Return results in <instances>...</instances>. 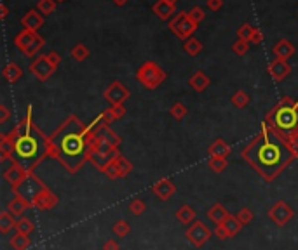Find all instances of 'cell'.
<instances>
[{
	"label": "cell",
	"mask_w": 298,
	"mask_h": 250,
	"mask_svg": "<svg viewBox=\"0 0 298 250\" xmlns=\"http://www.w3.org/2000/svg\"><path fill=\"white\" fill-rule=\"evenodd\" d=\"M241 155L267 183L276 181L297 160L283 136L267 122L262 123L260 132L244 146Z\"/></svg>",
	"instance_id": "6da1fadb"
},
{
	"label": "cell",
	"mask_w": 298,
	"mask_h": 250,
	"mask_svg": "<svg viewBox=\"0 0 298 250\" xmlns=\"http://www.w3.org/2000/svg\"><path fill=\"white\" fill-rule=\"evenodd\" d=\"M51 156L56 158L65 170L77 174L89 160V125H84L75 115H70L58 131L49 136Z\"/></svg>",
	"instance_id": "7a4b0ae2"
},
{
	"label": "cell",
	"mask_w": 298,
	"mask_h": 250,
	"mask_svg": "<svg viewBox=\"0 0 298 250\" xmlns=\"http://www.w3.org/2000/svg\"><path fill=\"white\" fill-rule=\"evenodd\" d=\"M7 136L14 141L12 160L28 172H33L47 156H51V141L33 122L32 106H28L25 118Z\"/></svg>",
	"instance_id": "3957f363"
},
{
	"label": "cell",
	"mask_w": 298,
	"mask_h": 250,
	"mask_svg": "<svg viewBox=\"0 0 298 250\" xmlns=\"http://www.w3.org/2000/svg\"><path fill=\"white\" fill-rule=\"evenodd\" d=\"M265 122L281 136L298 131V99L284 96L265 116Z\"/></svg>",
	"instance_id": "277c9868"
},
{
	"label": "cell",
	"mask_w": 298,
	"mask_h": 250,
	"mask_svg": "<svg viewBox=\"0 0 298 250\" xmlns=\"http://www.w3.org/2000/svg\"><path fill=\"white\" fill-rule=\"evenodd\" d=\"M119 155H121L119 148L112 146L107 139L101 138L89 123V162L98 170H101L107 163L114 162Z\"/></svg>",
	"instance_id": "5b68a950"
},
{
	"label": "cell",
	"mask_w": 298,
	"mask_h": 250,
	"mask_svg": "<svg viewBox=\"0 0 298 250\" xmlns=\"http://www.w3.org/2000/svg\"><path fill=\"white\" fill-rule=\"evenodd\" d=\"M166 77H167L166 71L157 63H153V61H145V63L138 68V71H136V78L140 80V84H143L147 89H150V91L159 87V85L166 80Z\"/></svg>",
	"instance_id": "8992f818"
},
{
	"label": "cell",
	"mask_w": 298,
	"mask_h": 250,
	"mask_svg": "<svg viewBox=\"0 0 298 250\" xmlns=\"http://www.w3.org/2000/svg\"><path fill=\"white\" fill-rule=\"evenodd\" d=\"M14 44L25 56H35V54L42 49L46 42H44V39L37 32H32V30H21V32L16 35Z\"/></svg>",
	"instance_id": "52a82bcc"
},
{
	"label": "cell",
	"mask_w": 298,
	"mask_h": 250,
	"mask_svg": "<svg viewBox=\"0 0 298 250\" xmlns=\"http://www.w3.org/2000/svg\"><path fill=\"white\" fill-rule=\"evenodd\" d=\"M169 28L178 39L188 40L192 37V33L197 30V23L192 21L188 12H180V14H176L169 21Z\"/></svg>",
	"instance_id": "ba28073f"
},
{
	"label": "cell",
	"mask_w": 298,
	"mask_h": 250,
	"mask_svg": "<svg viewBox=\"0 0 298 250\" xmlns=\"http://www.w3.org/2000/svg\"><path fill=\"white\" fill-rule=\"evenodd\" d=\"M211 235H213V231H211V229L201 221L192 222V224L187 228V231H185L187 240L195 247V249H203V247L210 242Z\"/></svg>",
	"instance_id": "9c48e42d"
},
{
	"label": "cell",
	"mask_w": 298,
	"mask_h": 250,
	"mask_svg": "<svg viewBox=\"0 0 298 250\" xmlns=\"http://www.w3.org/2000/svg\"><path fill=\"white\" fill-rule=\"evenodd\" d=\"M46 188V184L42 183V181L39 179V177L35 176L33 172H30L28 174V177H26L25 181H23L21 184L18 186V190L16 191H12L14 195H18V197H23V198H26L28 201H32L33 198L37 197V195L40 193V191Z\"/></svg>",
	"instance_id": "30bf717a"
},
{
	"label": "cell",
	"mask_w": 298,
	"mask_h": 250,
	"mask_svg": "<svg viewBox=\"0 0 298 250\" xmlns=\"http://www.w3.org/2000/svg\"><path fill=\"white\" fill-rule=\"evenodd\" d=\"M293 215H295V212H293V208H291V205L286 203L284 200L276 201V203H274L272 207H270V210H269L270 221H272L276 226H279V228L286 226L288 222L293 219Z\"/></svg>",
	"instance_id": "8fae6325"
},
{
	"label": "cell",
	"mask_w": 298,
	"mask_h": 250,
	"mask_svg": "<svg viewBox=\"0 0 298 250\" xmlns=\"http://www.w3.org/2000/svg\"><path fill=\"white\" fill-rule=\"evenodd\" d=\"M129 96H131L129 89L124 87V85H122L119 80L112 82V84L103 91V98L107 99L108 102H110V106L124 104V102L128 101Z\"/></svg>",
	"instance_id": "7c38bea8"
},
{
	"label": "cell",
	"mask_w": 298,
	"mask_h": 250,
	"mask_svg": "<svg viewBox=\"0 0 298 250\" xmlns=\"http://www.w3.org/2000/svg\"><path fill=\"white\" fill-rule=\"evenodd\" d=\"M28 174L30 172L25 169V167H21L18 162H14V160H12L11 165L4 170V181H7V184L11 186V190L16 191L19 184H21L23 181L28 177Z\"/></svg>",
	"instance_id": "4fadbf2b"
},
{
	"label": "cell",
	"mask_w": 298,
	"mask_h": 250,
	"mask_svg": "<svg viewBox=\"0 0 298 250\" xmlns=\"http://www.w3.org/2000/svg\"><path fill=\"white\" fill-rule=\"evenodd\" d=\"M58 201H60L58 195L54 193L53 190H49V188L46 186V188H44V190L40 191V193L37 195V197L32 200V207L37 208V210H51V208L56 207Z\"/></svg>",
	"instance_id": "5bb4252c"
},
{
	"label": "cell",
	"mask_w": 298,
	"mask_h": 250,
	"mask_svg": "<svg viewBox=\"0 0 298 250\" xmlns=\"http://www.w3.org/2000/svg\"><path fill=\"white\" fill-rule=\"evenodd\" d=\"M54 70H56V68H54L53 64L49 63L47 56H39L32 63V66H30V71H32V73L35 75V77L39 78L40 82H46L47 78H49L51 75L54 73Z\"/></svg>",
	"instance_id": "9a60e30c"
},
{
	"label": "cell",
	"mask_w": 298,
	"mask_h": 250,
	"mask_svg": "<svg viewBox=\"0 0 298 250\" xmlns=\"http://www.w3.org/2000/svg\"><path fill=\"white\" fill-rule=\"evenodd\" d=\"M152 193L155 195L159 200L167 201L174 193H176V186H174V183L171 179H167V177H162V179H159L152 186Z\"/></svg>",
	"instance_id": "2e32d148"
},
{
	"label": "cell",
	"mask_w": 298,
	"mask_h": 250,
	"mask_svg": "<svg viewBox=\"0 0 298 250\" xmlns=\"http://www.w3.org/2000/svg\"><path fill=\"white\" fill-rule=\"evenodd\" d=\"M21 25L25 30L39 32V28H42V25H44V14L37 11V9H30V11L21 18Z\"/></svg>",
	"instance_id": "e0dca14e"
},
{
	"label": "cell",
	"mask_w": 298,
	"mask_h": 250,
	"mask_svg": "<svg viewBox=\"0 0 298 250\" xmlns=\"http://www.w3.org/2000/svg\"><path fill=\"white\" fill-rule=\"evenodd\" d=\"M269 75L272 77V80L276 82H281L290 75L291 71V66L288 64V61H283V59H274L272 63L269 64Z\"/></svg>",
	"instance_id": "ac0fdd59"
},
{
	"label": "cell",
	"mask_w": 298,
	"mask_h": 250,
	"mask_svg": "<svg viewBox=\"0 0 298 250\" xmlns=\"http://www.w3.org/2000/svg\"><path fill=\"white\" fill-rule=\"evenodd\" d=\"M28 208H32V201H28L23 197H18V195H14V198H12L7 205V210L11 212L14 217H23Z\"/></svg>",
	"instance_id": "d6986e66"
},
{
	"label": "cell",
	"mask_w": 298,
	"mask_h": 250,
	"mask_svg": "<svg viewBox=\"0 0 298 250\" xmlns=\"http://www.w3.org/2000/svg\"><path fill=\"white\" fill-rule=\"evenodd\" d=\"M295 50H297V49H295V46L290 42V40H288V39H281L279 42L274 46L272 52H274V56H276V59L288 61L295 54Z\"/></svg>",
	"instance_id": "ffe728a7"
},
{
	"label": "cell",
	"mask_w": 298,
	"mask_h": 250,
	"mask_svg": "<svg viewBox=\"0 0 298 250\" xmlns=\"http://www.w3.org/2000/svg\"><path fill=\"white\" fill-rule=\"evenodd\" d=\"M152 9L160 19H164V21H167V19L171 21V19L176 16V7H174L173 4H169V2H166V0H157Z\"/></svg>",
	"instance_id": "44dd1931"
},
{
	"label": "cell",
	"mask_w": 298,
	"mask_h": 250,
	"mask_svg": "<svg viewBox=\"0 0 298 250\" xmlns=\"http://www.w3.org/2000/svg\"><path fill=\"white\" fill-rule=\"evenodd\" d=\"M12 155H14V141L7 134L0 136V162H9L12 160Z\"/></svg>",
	"instance_id": "7402d4cb"
},
{
	"label": "cell",
	"mask_w": 298,
	"mask_h": 250,
	"mask_svg": "<svg viewBox=\"0 0 298 250\" xmlns=\"http://www.w3.org/2000/svg\"><path fill=\"white\" fill-rule=\"evenodd\" d=\"M208 153H210V156L227 158V156L232 153V148H230V145H228V143L224 141V139H217V141H213L210 145V148H208Z\"/></svg>",
	"instance_id": "603a6c76"
},
{
	"label": "cell",
	"mask_w": 298,
	"mask_h": 250,
	"mask_svg": "<svg viewBox=\"0 0 298 250\" xmlns=\"http://www.w3.org/2000/svg\"><path fill=\"white\" fill-rule=\"evenodd\" d=\"M188 84H190V87L194 89L195 92H204L208 87H210L211 80L204 71H195V73L190 77V80H188Z\"/></svg>",
	"instance_id": "cb8c5ba5"
},
{
	"label": "cell",
	"mask_w": 298,
	"mask_h": 250,
	"mask_svg": "<svg viewBox=\"0 0 298 250\" xmlns=\"http://www.w3.org/2000/svg\"><path fill=\"white\" fill-rule=\"evenodd\" d=\"M206 215L211 222H215V224H222V222L227 221V217L230 215V212H228L222 203H215L213 207L206 212Z\"/></svg>",
	"instance_id": "d4e9b609"
},
{
	"label": "cell",
	"mask_w": 298,
	"mask_h": 250,
	"mask_svg": "<svg viewBox=\"0 0 298 250\" xmlns=\"http://www.w3.org/2000/svg\"><path fill=\"white\" fill-rule=\"evenodd\" d=\"M18 224V219L11 214L9 210H2L0 212V233L2 235H9L12 229Z\"/></svg>",
	"instance_id": "484cf974"
},
{
	"label": "cell",
	"mask_w": 298,
	"mask_h": 250,
	"mask_svg": "<svg viewBox=\"0 0 298 250\" xmlns=\"http://www.w3.org/2000/svg\"><path fill=\"white\" fill-rule=\"evenodd\" d=\"M174 217L181 224H192L195 221V208H192L190 205H181L176 212H174Z\"/></svg>",
	"instance_id": "4316f807"
},
{
	"label": "cell",
	"mask_w": 298,
	"mask_h": 250,
	"mask_svg": "<svg viewBox=\"0 0 298 250\" xmlns=\"http://www.w3.org/2000/svg\"><path fill=\"white\" fill-rule=\"evenodd\" d=\"M2 77H4L9 84H16V82L23 77V70L16 63H9L5 64V68L2 70Z\"/></svg>",
	"instance_id": "83f0119b"
},
{
	"label": "cell",
	"mask_w": 298,
	"mask_h": 250,
	"mask_svg": "<svg viewBox=\"0 0 298 250\" xmlns=\"http://www.w3.org/2000/svg\"><path fill=\"white\" fill-rule=\"evenodd\" d=\"M9 243H11L12 250H28L30 247V236L28 235H23V233L16 231L14 235L11 236V240H9Z\"/></svg>",
	"instance_id": "f1b7e54d"
},
{
	"label": "cell",
	"mask_w": 298,
	"mask_h": 250,
	"mask_svg": "<svg viewBox=\"0 0 298 250\" xmlns=\"http://www.w3.org/2000/svg\"><path fill=\"white\" fill-rule=\"evenodd\" d=\"M16 231L23 233V235H32L33 231H35V222L32 221L30 217H26V215H23V217L18 219V224H16Z\"/></svg>",
	"instance_id": "f546056e"
},
{
	"label": "cell",
	"mask_w": 298,
	"mask_h": 250,
	"mask_svg": "<svg viewBox=\"0 0 298 250\" xmlns=\"http://www.w3.org/2000/svg\"><path fill=\"white\" fill-rule=\"evenodd\" d=\"M117 158H119V156H117ZM117 158H115L114 162L107 163V165H105L103 169L99 170V172H103L105 176H107L108 179H112V181L121 179V169H119V162H117Z\"/></svg>",
	"instance_id": "4dcf8cb0"
},
{
	"label": "cell",
	"mask_w": 298,
	"mask_h": 250,
	"mask_svg": "<svg viewBox=\"0 0 298 250\" xmlns=\"http://www.w3.org/2000/svg\"><path fill=\"white\" fill-rule=\"evenodd\" d=\"M222 224H224L225 228H227V231H228V235H230V238H234V236L237 235V233L242 229V224L239 222V219L235 217V215H232V214L228 215L227 221L222 222Z\"/></svg>",
	"instance_id": "1f68e13d"
},
{
	"label": "cell",
	"mask_w": 298,
	"mask_h": 250,
	"mask_svg": "<svg viewBox=\"0 0 298 250\" xmlns=\"http://www.w3.org/2000/svg\"><path fill=\"white\" fill-rule=\"evenodd\" d=\"M183 49H185V52L188 54V56H197L201 50H203V42L201 40H197V39H188V40H185V46H183Z\"/></svg>",
	"instance_id": "d6a6232c"
},
{
	"label": "cell",
	"mask_w": 298,
	"mask_h": 250,
	"mask_svg": "<svg viewBox=\"0 0 298 250\" xmlns=\"http://www.w3.org/2000/svg\"><path fill=\"white\" fill-rule=\"evenodd\" d=\"M112 231H114V235L119 236V238H126V236L131 233V226H129V222L124 221V219H119L114 224V228H112Z\"/></svg>",
	"instance_id": "836d02e7"
},
{
	"label": "cell",
	"mask_w": 298,
	"mask_h": 250,
	"mask_svg": "<svg viewBox=\"0 0 298 250\" xmlns=\"http://www.w3.org/2000/svg\"><path fill=\"white\" fill-rule=\"evenodd\" d=\"M208 165H210V169L213 170V172L217 174H222L225 169H227V158H218V156H210V160H208Z\"/></svg>",
	"instance_id": "e575fe53"
},
{
	"label": "cell",
	"mask_w": 298,
	"mask_h": 250,
	"mask_svg": "<svg viewBox=\"0 0 298 250\" xmlns=\"http://www.w3.org/2000/svg\"><path fill=\"white\" fill-rule=\"evenodd\" d=\"M230 101H232V104H234L235 108H246V106L249 104V96L246 94L244 91H237L230 98Z\"/></svg>",
	"instance_id": "d590c367"
},
{
	"label": "cell",
	"mask_w": 298,
	"mask_h": 250,
	"mask_svg": "<svg viewBox=\"0 0 298 250\" xmlns=\"http://www.w3.org/2000/svg\"><path fill=\"white\" fill-rule=\"evenodd\" d=\"M169 113H171V116H173L174 120H183L185 116H187L188 109H187V106H185L183 102L178 101V102H174V104L171 106Z\"/></svg>",
	"instance_id": "8d00e7d4"
},
{
	"label": "cell",
	"mask_w": 298,
	"mask_h": 250,
	"mask_svg": "<svg viewBox=\"0 0 298 250\" xmlns=\"http://www.w3.org/2000/svg\"><path fill=\"white\" fill-rule=\"evenodd\" d=\"M128 208H129V212H131L133 215H142L143 212L147 210V203L142 200V198H135V200L129 201Z\"/></svg>",
	"instance_id": "74e56055"
},
{
	"label": "cell",
	"mask_w": 298,
	"mask_h": 250,
	"mask_svg": "<svg viewBox=\"0 0 298 250\" xmlns=\"http://www.w3.org/2000/svg\"><path fill=\"white\" fill-rule=\"evenodd\" d=\"M72 56H74L75 61H84L89 57V49L84 44H75L74 49H72Z\"/></svg>",
	"instance_id": "f35d334b"
},
{
	"label": "cell",
	"mask_w": 298,
	"mask_h": 250,
	"mask_svg": "<svg viewBox=\"0 0 298 250\" xmlns=\"http://www.w3.org/2000/svg\"><path fill=\"white\" fill-rule=\"evenodd\" d=\"M37 11L42 12L44 16L46 14H51V12L56 9V0H39L37 2Z\"/></svg>",
	"instance_id": "ab89813d"
},
{
	"label": "cell",
	"mask_w": 298,
	"mask_h": 250,
	"mask_svg": "<svg viewBox=\"0 0 298 250\" xmlns=\"http://www.w3.org/2000/svg\"><path fill=\"white\" fill-rule=\"evenodd\" d=\"M117 162H119V169H121V177H128L129 174L133 172V163L129 162L128 158H126L124 155H119V158H117Z\"/></svg>",
	"instance_id": "60d3db41"
},
{
	"label": "cell",
	"mask_w": 298,
	"mask_h": 250,
	"mask_svg": "<svg viewBox=\"0 0 298 250\" xmlns=\"http://www.w3.org/2000/svg\"><path fill=\"white\" fill-rule=\"evenodd\" d=\"M235 217L239 219V222H241L242 226H246V224H249V222L255 219V214L251 212V208H248V207H244V208H241V210L235 214Z\"/></svg>",
	"instance_id": "b9f144b4"
},
{
	"label": "cell",
	"mask_w": 298,
	"mask_h": 250,
	"mask_svg": "<svg viewBox=\"0 0 298 250\" xmlns=\"http://www.w3.org/2000/svg\"><path fill=\"white\" fill-rule=\"evenodd\" d=\"M283 138H284V141L288 143V146L291 148V151L295 153V156L298 158V131L290 132V134L283 136Z\"/></svg>",
	"instance_id": "7bdbcfd3"
},
{
	"label": "cell",
	"mask_w": 298,
	"mask_h": 250,
	"mask_svg": "<svg viewBox=\"0 0 298 250\" xmlns=\"http://www.w3.org/2000/svg\"><path fill=\"white\" fill-rule=\"evenodd\" d=\"M253 26L251 25H248V23H244V25L241 26V28L237 30V37H239V40H246V42H249L251 40V35H253Z\"/></svg>",
	"instance_id": "ee69618b"
},
{
	"label": "cell",
	"mask_w": 298,
	"mask_h": 250,
	"mask_svg": "<svg viewBox=\"0 0 298 250\" xmlns=\"http://www.w3.org/2000/svg\"><path fill=\"white\" fill-rule=\"evenodd\" d=\"M249 49V42H246V40H237V42H234V46H232V50H234L237 56H244L246 52H248Z\"/></svg>",
	"instance_id": "f6af8a7d"
},
{
	"label": "cell",
	"mask_w": 298,
	"mask_h": 250,
	"mask_svg": "<svg viewBox=\"0 0 298 250\" xmlns=\"http://www.w3.org/2000/svg\"><path fill=\"white\" fill-rule=\"evenodd\" d=\"M188 16H190L192 21H195L199 25V23L203 21L204 18H206V14H204V11L201 7H192V11L188 12Z\"/></svg>",
	"instance_id": "bcb514c9"
},
{
	"label": "cell",
	"mask_w": 298,
	"mask_h": 250,
	"mask_svg": "<svg viewBox=\"0 0 298 250\" xmlns=\"http://www.w3.org/2000/svg\"><path fill=\"white\" fill-rule=\"evenodd\" d=\"M99 118H101V122L105 123V125H112V122H115V116H114V113H112V108H108V109H105L101 115H99Z\"/></svg>",
	"instance_id": "7dc6e473"
},
{
	"label": "cell",
	"mask_w": 298,
	"mask_h": 250,
	"mask_svg": "<svg viewBox=\"0 0 298 250\" xmlns=\"http://www.w3.org/2000/svg\"><path fill=\"white\" fill-rule=\"evenodd\" d=\"M213 235H217V238H220V240H227V238H230V235H228L227 228H225L224 224H217V228H215Z\"/></svg>",
	"instance_id": "c3c4849f"
},
{
	"label": "cell",
	"mask_w": 298,
	"mask_h": 250,
	"mask_svg": "<svg viewBox=\"0 0 298 250\" xmlns=\"http://www.w3.org/2000/svg\"><path fill=\"white\" fill-rule=\"evenodd\" d=\"M206 5L210 11H220L224 7V0H206Z\"/></svg>",
	"instance_id": "681fc988"
},
{
	"label": "cell",
	"mask_w": 298,
	"mask_h": 250,
	"mask_svg": "<svg viewBox=\"0 0 298 250\" xmlns=\"http://www.w3.org/2000/svg\"><path fill=\"white\" fill-rule=\"evenodd\" d=\"M47 56V59H49V63L53 64L54 68H58L61 64V56L58 52H49V54H46Z\"/></svg>",
	"instance_id": "f907efd6"
},
{
	"label": "cell",
	"mask_w": 298,
	"mask_h": 250,
	"mask_svg": "<svg viewBox=\"0 0 298 250\" xmlns=\"http://www.w3.org/2000/svg\"><path fill=\"white\" fill-rule=\"evenodd\" d=\"M11 116V111L5 104H0V123H5Z\"/></svg>",
	"instance_id": "816d5d0a"
},
{
	"label": "cell",
	"mask_w": 298,
	"mask_h": 250,
	"mask_svg": "<svg viewBox=\"0 0 298 250\" xmlns=\"http://www.w3.org/2000/svg\"><path fill=\"white\" fill-rule=\"evenodd\" d=\"M112 108V113H114V116L115 118H122V116L126 115V108H124V104H117V106H110Z\"/></svg>",
	"instance_id": "f5cc1de1"
},
{
	"label": "cell",
	"mask_w": 298,
	"mask_h": 250,
	"mask_svg": "<svg viewBox=\"0 0 298 250\" xmlns=\"http://www.w3.org/2000/svg\"><path fill=\"white\" fill-rule=\"evenodd\" d=\"M251 44H262L263 42V33H262V30H258V28H255L253 30V35H251V40H249Z\"/></svg>",
	"instance_id": "db71d44e"
},
{
	"label": "cell",
	"mask_w": 298,
	"mask_h": 250,
	"mask_svg": "<svg viewBox=\"0 0 298 250\" xmlns=\"http://www.w3.org/2000/svg\"><path fill=\"white\" fill-rule=\"evenodd\" d=\"M103 250H121V245L117 243V240H107L103 243Z\"/></svg>",
	"instance_id": "11a10c76"
},
{
	"label": "cell",
	"mask_w": 298,
	"mask_h": 250,
	"mask_svg": "<svg viewBox=\"0 0 298 250\" xmlns=\"http://www.w3.org/2000/svg\"><path fill=\"white\" fill-rule=\"evenodd\" d=\"M7 16H9V7L4 4V2H2V4H0V18L5 19Z\"/></svg>",
	"instance_id": "9f6ffc18"
},
{
	"label": "cell",
	"mask_w": 298,
	"mask_h": 250,
	"mask_svg": "<svg viewBox=\"0 0 298 250\" xmlns=\"http://www.w3.org/2000/svg\"><path fill=\"white\" fill-rule=\"evenodd\" d=\"M112 2H114V4H117V5H124L128 0H112Z\"/></svg>",
	"instance_id": "6f0895ef"
},
{
	"label": "cell",
	"mask_w": 298,
	"mask_h": 250,
	"mask_svg": "<svg viewBox=\"0 0 298 250\" xmlns=\"http://www.w3.org/2000/svg\"><path fill=\"white\" fill-rule=\"evenodd\" d=\"M166 2H169V4H173V5H174V4H176V2H178V0H166Z\"/></svg>",
	"instance_id": "680465c9"
},
{
	"label": "cell",
	"mask_w": 298,
	"mask_h": 250,
	"mask_svg": "<svg viewBox=\"0 0 298 250\" xmlns=\"http://www.w3.org/2000/svg\"><path fill=\"white\" fill-rule=\"evenodd\" d=\"M56 2H63V0H56Z\"/></svg>",
	"instance_id": "91938a15"
}]
</instances>
